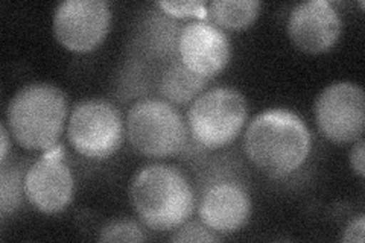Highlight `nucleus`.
I'll return each instance as SVG.
<instances>
[{"instance_id":"nucleus-3","label":"nucleus","mask_w":365,"mask_h":243,"mask_svg":"<svg viewBox=\"0 0 365 243\" xmlns=\"http://www.w3.org/2000/svg\"><path fill=\"white\" fill-rule=\"evenodd\" d=\"M67 113L68 100L58 86L32 81L9 99L5 122L21 148L48 150L58 145Z\"/></svg>"},{"instance_id":"nucleus-2","label":"nucleus","mask_w":365,"mask_h":243,"mask_svg":"<svg viewBox=\"0 0 365 243\" xmlns=\"http://www.w3.org/2000/svg\"><path fill=\"white\" fill-rule=\"evenodd\" d=\"M130 202L140 222L153 231H174L189 221L197 200L180 169L153 163L135 172L128 189Z\"/></svg>"},{"instance_id":"nucleus-6","label":"nucleus","mask_w":365,"mask_h":243,"mask_svg":"<svg viewBox=\"0 0 365 243\" xmlns=\"http://www.w3.org/2000/svg\"><path fill=\"white\" fill-rule=\"evenodd\" d=\"M125 120L120 110L104 98H88L73 107L67 122V138L79 155L107 160L125 140Z\"/></svg>"},{"instance_id":"nucleus-17","label":"nucleus","mask_w":365,"mask_h":243,"mask_svg":"<svg viewBox=\"0 0 365 243\" xmlns=\"http://www.w3.org/2000/svg\"><path fill=\"white\" fill-rule=\"evenodd\" d=\"M155 6L162 9V13L169 17H195L197 20H207V4L202 2V0H182V2L158 0V2H155Z\"/></svg>"},{"instance_id":"nucleus-16","label":"nucleus","mask_w":365,"mask_h":243,"mask_svg":"<svg viewBox=\"0 0 365 243\" xmlns=\"http://www.w3.org/2000/svg\"><path fill=\"white\" fill-rule=\"evenodd\" d=\"M99 242H145L146 236L139 222L128 217L113 219L99 231Z\"/></svg>"},{"instance_id":"nucleus-22","label":"nucleus","mask_w":365,"mask_h":243,"mask_svg":"<svg viewBox=\"0 0 365 243\" xmlns=\"http://www.w3.org/2000/svg\"><path fill=\"white\" fill-rule=\"evenodd\" d=\"M359 6L364 9L365 8V5H364V2H362V0H361V2H359Z\"/></svg>"},{"instance_id":"nucleus-19","label":"nucleus","mask_w":365,"mask_h":243,"mask_svg":"<svg viewBox=\"0 0 365 243\" xmlns=\"http://www.w3.org/2000/svg\"><path fill=\"white\" fill-rule=\"evenodd\" d=\"M364 231H365V214H358L350 219V222L342 231L341 242L344 243H364Z\"/></svg>"},{"instance_id":"nucleus-20","label":"nucleus","mask_w":365,"mask_h":243,"mask_svg":"<svg viewBox=\"0 0 365 243\" xmlns=\"http://www.w3.org/2000/svg\"><path fill=\"white\" fill-rule=\"evenodd\" d=\"M351 149L349 154V161L351 170L356 173V175L364 180L365 177V140L364 137H359L356 142L351 143Z\"/></svg>"},{"instance_id":"nucleus-15","label":"nucleus","mask_w":365,"mask_h":243,"mask_svg":"<svg viewBox=\"0 0 365 243\" xmlns=\"http://www.w3.org/2000/svg\"><path fill=\"white\" fill-rule=\"evenodd\" d=\"M25 196V173L17 165H0V214L16 213Z\"/></svg>"},{"instance_id":"nucleus-1","label":"nucleus","mask_w":365,"mask_h":243,"mask_svg":"<svg viewBox=\"0 0 365 243\" xmlns=\"http://www.w3.org/2000/svg\"><path fill=\"white\" fill-rule=\"evenodd\" d=\"M312 149V135L299 114L287 108H268L247 126L244 150L251 165L272 178L299 170Z\"/></svg>"},{"instance_id":"nucleus-13","label":"nucleus","mask_w":365,"mask_h":243,"mask_svg":"<svg viewBox=\"0 0 365 243\" xmlns=\"http://www.w3.org/2000/svg\"><path fill=\"white\" fill-rule=\"evenodd\" d=\"M207 78L193 73L177 56L163 71L158 81V91L162 99L173 105H186L195 100L209 84Z\"/></svg>"},{"instance_id":"nucleus-11","label":"nucleus","mask_w":365,"mask_h":243,"mask_svg":"<svg viewBox=\"0 0 365 243\" xmlns=\"http://www.w3.org/2000/svg\"><path fill=\"white\" fill-rule=\"evenodd\" d=\"M287 32L295 48L302 52L324 53L338 43L342 32V19L329 0H307L291 9Z\"/></svg>"},{"instance_id":"nucleus-10","label":"nucleus","mask_w":365,"mask_h":243,"mask_svg":"<svg viewBox=\"0 0 365 243\" xmlns=\"http://www.w3.org/2000/svg\"><path fill=\"white\" fill-rule=\"evenodd\" d=\"M177 53L189 71L212 79L230 63L232 43L227 33L209 20H193L180 29Z\"/></svg>"},{"instance_id":"nucleus-21","label":"nucleus","mask_w":365,"mask_h":243,"mask_svg":"<svg viewBox=\"0 0 365 243\" xmlns=\"http://www.w3.org/2000/svg\"><path fill=\"white\" fill-rule=\"evenodd\" d=\"M9 128L6 122L4 120L0 123V137H2V143H0V165L6 163L8 161V154H9V148H11V142H9Z\"/></svg>"},{"instance_id":"nucleus-4","label":"nucleus","mask_w":365,"mask_h":243,"mask_svg":"<svg viewBox=\"0 0 365 243\" xmlns=\"http://www.w3.org/2000/svg\"><path fill=\"white\" fill-rule=\"evenodd\" d=\"M125 133L135 152L150 158L178 155L189 143L186 120L162 98L135 100L125 119Z\"/></svg>"},{"instance_id":"nucleus-9","label":"nucleus","mask_w":365,"mask_h":243,"mask_svg":"<svg viewBox=\"0 0 365 243\" xmlns=\"http://www.w3.org/2000/svg\"><path fill=\"white\" fill-rule=\"evenodd\" d=\"M64 152L63 145H55L44 150L25 173V196L40 213H61L73 200L75 178L66 163Z\"/></svg>"},{"instance_id":"nucleus-7","label":"nucleus","mask_w":365,"mask_h":243,"mask_svg":"<svg viewBox=\"0 0 365 243\" xmlns=\"http://www.w3.org/2000/svg\"><path fill=\"white\" fill-rule=\"evenodd\" d=\"M314 115L319 133L329 142H356L365 128V93L351 81H336L318 95Z\"/></svg>"},{"instance_id":"nucleus-12","label":"nucleus","mask_w":365,"mask_h":243,"mask_svg":"<svg viewBox=\"0 0 365 243\" xmlns=\"http://www.w3.org/2000/svg\"><path fill=\"white\" fill-rule=\"evenodd\" d=\"M197 210L205 227L216 234L227 236L248 224L253 202L244 184L235 180H220L202 192Z\"/></svg>"},{"instance_id":"nucleus-14","label":"nucleus","mask_w":365,"mask_h":243,"mask_svg":"<svg viewBox=\"0 0 365 243\" xmlns=\"http://www.w3.org/2000/svg\"><path fill=\"white\" fill-rule=\"evenodd\" d=\"M260 11L259 0H212L207 4V20L221 29L241 31L253 25Z\"/></svg>"},{"instance_id":"nucleus-5","label":"nucleus","mask_w":365,"mask_h":243,"mask_svg":"<svg viewBox=\"0 0 365 243\" xmlns=\"http://www.w3.org/2000/svg\"><path fill=\"white\" fill-rule=\"evenodd\" d=\"M248 119V102L233 87H212L190 103L189 134L204 149H221L236 140Z\"/></svg>"},{"instance_id":"nucleus-18","label":"nucleus","mask_w":365,"mask_h":243,"mask_svg":"<svg viewBox=\"0 0 365 243\" xmlns=\"http://www.w3.org/2000/svg\"><path fill=\"white\" fill-rule=\"evenodd\" d=\"M169 240L173 243H209L220 242L221 236L205 227L201 221H186L174 229V234Z\"/></svg>"},{"instance_id":"nucleus-8","label":"nucleus","mask_w":365,"mask_h":243,"mask_svg":"<svg viewBox=\"0 0 365 243\" xmlns=\"http://www.w3.org/2000/svg\"><path fill=\"white\" fill-rule=\"evenodd\" d=\"M111 25V8L106 0H64L53 11L52 31L63 48L87 53L104 41Z\"/></svg>"}]
</instances>
